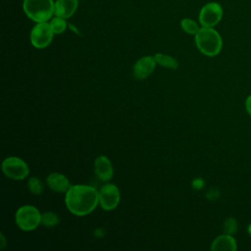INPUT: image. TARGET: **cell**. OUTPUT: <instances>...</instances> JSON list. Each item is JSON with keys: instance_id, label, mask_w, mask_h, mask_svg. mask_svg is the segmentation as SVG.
<instances>
[{"instance_id": "cell-1", "label": "cell", "mask_w": 251, "mask_h": 251, "mask_svg": "<svg viewBox=\"0 0 251 251\" xmlns=\"http://www.w3.org/2000/svg\"><path fill=\"white\" fill-rule=\"evenodd\" d=\"M65 203L68 210L75 216L91 213L99 203L98 191L89 185H71L66 192Z\"/></svg>"}, {"instance_id": "cell-2", "label": "cell", "mask_w": 251, "mask_h": 251, "mask_svg": "<svg viewBox=\"0 0 251 251\" xmlns=\"http://www.w3.org/2000/svg\"><path fill=\"white\" fill-rule=\"evenodd\" d=\"M195 43L201 53L207 56H216L220 53L223 41L220 33L213 27L202 26L195 34Z\"/></svg>"}, {"instance_id": "cell-3", "label": "cell", "mask_w": 251, "mask_h": 251, "mask_svg": "<svg viewBox=\"0 0 251 251\" xmlns=\"http://www.w3.org/2000/svg\"><path fill=\"white\" fill-rule=\"evenodd\" d=\"M23 9L25 15L36 23L47 22L54 15L53 0H24Z\"/></svg>"}, {"instance_id": "cell-4", "label": "cell", "mask_w": 251, "mask_h": 251, "mask_svg": "<svg viewBox=\"0 0 251 251\" xmlns=\"http://www.w3.org/2000/svg\"><path fill=\"white\" fill-rule=\"evenodd\" d=\"M17 226L25 231L35 229L41 224V214L31 205H25L19 208L15 216Z\"/></svg>"}, {"instance_id": "cell-5", "label": "cell", "mask_w": 251, "mask_h": 251, "mask_svg": "<svg viewBox=\"0 0 251 251\" xmlns=\"http://www.w3.org/2000/svg\"><path fill=\"white\" fill-rule=\"evenodd\" d=\"M4 175L15 180H22L28 176V167L26 163L19 157H8L2 163Z\"/></svg>"}, {"instance_id": "cell-6", "label": "cell", "mask_w": 251, "mask_h": 251, "mask_svg": "<svg viewBox=\"0 0 251 251\" xmlns=\"http://www.w3.org/2000/svg\"><path fill=\"white\" fill-rule=\"evenodd\" d=\"M53 34L50 23H37L30 31V42L35 48H45L51 43Z\"/></svg>"}, {"instance_id": "cell-7", "label": "cell", "mask_w": 251, "mask_h": 251, "mask_svg": "<svg viewBox=\"0 0 251 251\" xmlns=\"http://www.w3.org/2000/svg\"><path fill=\"white\" fill-rule=\"evenodd\" d=\"M222 17V6L217 2H209L201 8L199 13V22L202 26L213 27L220 23Z\"/></svg>"}, {"instance_id": "cell-8", "label": "cell", "mask_w": 251, "mask_h": 251, "mask_svg": "<svg viewBox=\"0 0 251 251\" xmlns=\"http://www.w3.org/2000/svg\"><path fill=\"white\" fill-rule=\"evenodd\" d=\"M99 194V204L100 206L107 211L114 210L121 198L119 188L113 183H106L98 191Z\"/></svg>"}, {"instance_id": "cell-9", "label": "cell", "mask_w": 251, "mask_h": 251, "mask_svg": "<svg viewBox=\"0 0 251 251\" xmlns=\"http://www.w3.org/2000/svg\"><path fill=\"white\" fill-rule=\"evenodd\" d=\"M155 57L145 56L136 61L133 66V75L137 79H144L149 76L156 67Z\"/></svg>"}, {"instance_id": "cell-10", "label": "cell", "mask_w": 251, "mask_h": 251, "mask_svg": "<svg viewBox=\"0 0 251 251\" xmlns=\"http://www.w3.org/2000/svg\"><path fill=\"white\" fill-rule=\"evenodd\" d=\"M94 170H95V175L102 181H108L113 177L114 170H113L112 163L104 155L99 156L95 159Z\"/></svg>"}, {"instance_id": "cell-11", "label": "cell", "mask_w": 251, "mask_h": 251, "mask_svg": "<svg viewBox=\"0 0 251 251\" xmlns=\"http://www.w3.org/2000/svg\"><path fill=\"white\" fill-rule=\"evenodd\" d=\"M78 0H57L55 2L54 15L63 19L72 17L76 11Z\"/></svg>"}, {"instance_id": "cell-12", "label": "cell", "mask_w": 251, "mask_h": 251, "mask_svg": "<svg viewBox=\"0 0 251 251\" xmlns=\"http://www.w3.org/2000/svg\"><path fill=\"white\" fill-rule=\"evenodd\" d=\"M49 188L56 192H67L70 188V181L66 176L59 173H51L46 178Z\"/></svg>"}, {"instance_id": "cell-13", "label": "cell", "mask_w": 251, "mask_h": 251, "mask_svg": "<svg viewBox=\"0 0 251 251\" xmlns=\"http://www.w3.org/2000/svg\"><path fill=\"white\" fill-rule=\"evenodd\" d=\"M211 249L213 251H235L236 242L229 234L220 235L213 241Z\"/></svg>"}, {"instance_id": "cell-14", "label": "cell", "mask_w": 251, "mask_h": 251, "mask_svg": "<svg viewBox=\"0 0 251 251\" xmlns=\"http://www.w3.org/2000/svg\"><path fill=\"white\" fill-rule=\"evenodd\" d=\"M154 57H155L156 62L164 68L175 70L178 67L177 61L175 58H173L169 55H165V54H162V53H156Z\"/></svg>"}, {"instance_id": "cell-15", "label": "cell", "mask_w": 251, "mask_h": 251, "mask_svg": "<svg viewBox=\"0 0 251 251\" xmlns=\"http://www.w3.org/2000/svg\"><path fill=\"white\" fill-rule=\"evenodd\" d=\"M50 25L55 34H60V33L64 32L67 28V23H66L65 19H63L61 17H57V16H55V18H53L51 20Z\"/></svg>"}, {"instance_id": "cell-16", "label": "cell", "mask_w": 251, "mask_h": 251, "mask_svg": "<svg viewBox=\"0 0 251 251\" xmlns=\"http://www.w3.org/2000/svg\"><path fill=\"white\" fill-rule=\"evenodd\" d=\"M180 25H181L182 29H183L186 33L193 34V35H195V34L198 32V30L200 29V27L198 26V25H197L196 22H194V21L191 20V19H187V18L181 20Z\"/></svg>"}, {"instance_id": "cell-17", "label": "cell", "mask_w": 251, "mask_h": 251, "mask_svg": "<svg viewBox=\"0 0 251 251\" xmlns=\"http://www.w3.org/2000/svg\"><path fill=\"white\" fill-rule=\"evenodd\" d=\"M27 187H28V190L35 194V195H39L43 192L44 190V187H43V184L41 182V180L35 176L33 177H30L28 179V182H27Z\"/></svg>"}, {"instance_id": "cell-18", "label": "cell", "mask_w": 251, "mask_h": 251, "mask_svg": "<svg viewBox=\"0 0 251 251\" xmlns=\"http://www.w3.org/2000/svg\"><path fill=\"white\" fill-rule=\"evenodd\" d=\"M59 223V217L52 212H46L41 215V224L47 227H52Z\"/></svg>"}, {"instance_id": "cell-19", "label": "cell", "mask_w": 251, "mask_h": 251, "mask_svg": "<svg viewBox=\"0 0 251 251\" xmlns=\"http://www.w3.org/2000/svg\"><path fill=\"white\" fill-rule=\"evenodd\" d=\"M235 226H236V224L233 219L227 220L225 224V229L227 233H232L235 230Z\"/></svg>"}, {"instance_id": "cell-20", "label": "cell", "mask_w": 251, "mask_h": 251, "mask_svg": "<svg viewBox=\"0 0 251 251\" xmlns=\"http://www.w3.org/2000/svg\"><path fill=\"white\" fill-rule=\"evenodd\" d=\"M245 106H246V110H247V112L251 115V95L246 99Z\"/></svg>"}, {"instance_id": "cell-21", "label": "cell", "mask_w": 251, "mask_h": 251, "mask_svg": "<svg viewBox=\"0 0 251 251\" xmlns=\"http://www.w3.org/2000/svg\"><path fill=\"white\" fill-rule=\"evenodd\" d=\"M1 238H2V245H1V248H4L5 246V238H4V235L1 234Z\"/></svg>"}]
</instances>
